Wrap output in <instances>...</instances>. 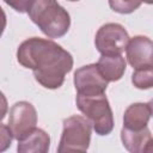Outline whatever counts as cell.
<instances>
[{
  "mask_svg": "<svg viewBox=\"0 0 153 153\" xmlns=\"http://www.w3.org/2000/svg\"><path fill=\"white\" fill-rule=\"evenodd\" d=\"M17 60L23 67L32 69L35 80L49 90L61 87L66 74L73 68V57L66 49L41 37L22 42L17 49Z\"/></svg>",
  "mask_w": 153,
  "mask_h": 153,
  "instance_id": "obj_1",
  "label": "cell"
},
{
  "mask_svg": "<svg viewBox=\"0 0 153 153\" xmlns=\"http://www.w3.org/2000/svg\"><path fill=\"white\" fill-rule=\"evenodd\" d=\"M26 13L31 22L49 38H60L69 30V13L57 0H30Z\"/></svg>",
  "mask_w": 153,
  "mask_h": 153,
  "instance_id": "obj_2",
  "label": "cell"
},
{
  "mask_svg": "<svg viewBox=\"0 0 153 153\" xmlns=\"http://www.w3.org/2000/svg\"><path fill=\"white\" fill-rule=\"evenodd\" d=\"M75 103L97 135H109L114 129V114L105 93L94 96L76 94Z\"/></svg>",
  "mask_w": 153,
  "mask_h": 153,
  "instance_id": "obj_3",
  "label": "cell"
},
{
  "mask_svg": "<svg viewBox=\"0 0 153 153\" xmlns=\"http://www.w3.org/2000/svg\"><path fill=\"white\" fill-rule=\"evenodd\" d=\"M63 129L59 142L57 152H86L90 147L92 127L80 115H73L63 120Z\"/></svg>",
  "mask_w": 153,
  "mask_h": 153,
  "instance_id": "obj_4",
  "label": "cell"
},
{
  "mask_svg": "<svg viewBox=\"0 0 153 153\" xmlns=\"http://www.w3.org/2000/svg\"><path fill=\"white\" fill-rule=\"evenodd\" d=\"M129 35L124 26L117 23L102 25L94 37V45L102 55L121 54L126 50Z\"/></svg>",
  "mask_w": 153,
  "mask_h": 153,
  "instance_id": "obj_5",
  "label": "cell"
},
{
  "mask_svg": "<svg viewBox=\"0 0 153 153\" xmlns=\"http://www.w3.org/2000/svg\"><path fill=\"white\" fill-rule=\"evenodd\" d=\"M37 124L36 108L26 100L14 103L10 109L8 128L17 141L29 134Z\"/></svg>",
  "mask_w": 153,
  "mask_h": 153,
  "instance_id": "obj_6",
  "label": "cell"
},
{
  "mask_svg": "<svg viewBox=\"0 0 153 153\" xmlns=\"http://www.w3.org/2000/svg\"><path fill=\"white\" fill-rule=\"evenodd\" d=\"M76 94L80 96H94L105 93L108 81L102 76L97 63H91L78 68L74 72L73 78Z\"/></svg>",
  "mask_w": 153,
  "mask_h": 153,
  "instance_id": "obj_7",
  "label": "cell"
},
{
  "mask_svg": "<svg viewBox=\"0 0 153 153\" xmlns=\"http://www.w3.org/2000/svg\"><path fill=\"white\" fill-rule=\"evenodd\" d=\"M152 49L153 44L147 36H134L128 41L126 47V54L128 63L134 68L153 67L152 62Z\"/></svg>",
  "mask_w": 153,
  "mask_h": 153,
  "instance_id": "obj_8",
  "label": "cell"
},
{
  "mask_svg": "<svg viewBox=\"0 0 153 153\" xmlns=\"http://www.w3.org/2000/svg\"><path fill=\"white\" fill-rule=\"evenodd\" d=\"M121 140L123 147L131 153H143L152 152V134L148 127H145L140 130H131L122 127Z\"/></svg>",
  "mask_w": 153,
  "mask_h": 153,
  "instance_id": "obj_9",
  "label": "cell"
},
{
  "mask_svg": "<svg viewBox=\"0 0 153 153\" xmlns=\"http://www.w3.org/2000/svg\"><path fill=\"white\" fill-rule=\"evenodd\" d=\"M152 116V105L148 103L130 104L123 115V127L131 130H140L147 127Z\"/></svg>",
  "mask_w": 153,
  "mask_h": 153,
  "instance_id": "obj_10",
  "label": "cell"
},
{
  "mask_svg": "<svg viewBox=\"0 0 153 153\" xmlns=\"http://www.w3.org/2000/svg\"><path fill=\"white\" fill-rule=\"evenodd\" d=\"M50 147V136L39 128H33L29 134L18 140L19 153H47Z\"/></svg>",
  "mask_w": 153,
  "mask_h": 153,
  "instance_id": "obj_11",
  "label": "cell"
},
{
  "mask_svg": "<svg viewBox=\"0 0 153 153\" xmlns=\"http://www.w3.org/2000/svg\"><path fill=\"white\" fill-rule=\"evenodd\" d=\"M97 67L102 76L109 82L117 81L123 76L127 68V63L121 54H111L102 55L97 62Z\"/></svg>",
  "mask_w": 153,
  "mask_h": 153,
  "instance_id": "obj_12",
  "label": "cell"
},
{
  "mask_svg": "<svg viewBox=\"0 0 153 153\" xmlns=\"http://www.w3.org/2000/svg\"><path fill=\"white\" fill-rule=\"evenodd\" d=\"M131 82L140 90L151 88L153 86V67L136 68L131 75Z\"/></svg>",
  "mask_w": 153,
  "mask_h": 153,
  "instance_id": "obj_13",
  "label": "cell"
},
{
  "mask_svg": "<svg viewBox=\"0 0 153 153\" xmlns=\"http://www.w3.org/2000/svg\"><path fill=\"white\" fill-rule=\"evenodd\" d=\"M143 0H109V6L112 11L121 14H129L136 11Z\"/></svg>",
  "mask_w": 153,
  "mask_h": 153,
  "instance_id": "obj_14",
  "label": "cell"
},
{
  "mask_svg": "<svg viewBox=\"0 0 153 153\" xmlns=\"http://www.w3.org/2000/svg\"><path fill=\"white\" fill-rule=\"evenodd\" d=\"M12 139L13 136L8 126L0 122V152H5L11 147Z\"/></svg>",
  "mask_w": 153,
  "mask_h": 153,
  "instance_id": "obj_15",
  "label": "cell"
},
{
  "mask_svg": "<svg viewBox=\"0 0 153 153\" xmlns=\"http://www.w3.org/2000/svg\"><path fill=\"white\" fill-rule=\"evenodd\" d=\"M10 7H12L13 10H16L19 13H24L26 12L27 5L30 2V0H4Z\"/></svg>",
  "mask_w": 153,
  "mask_h": 153,
  "instance_id": "obj_16",
  "label": "cell"
},
{
  "mask_svg": "<svg viewBox=\"0 0 153 153\" xmlns=\"http://www.w3.org/2000/svg\"><path fill=\"white\" fill-rule=\"evenodd\" d=\"M7 110H8V103H7V99H6L5 94L0 91V121L4 120L5 115L7 114Z\"/></svg>",
  "mask_w": 153,
  "mask_h": 153,
  "instance_id": "obj_17",
  "label": "cell"
},
{
  "mask_svg": "<svg viewBox=\"0 0 153 153\" xmlns=\"http://www.w3.org/2000/svg\"><path fill=\"white\" fill-rule=\"evenodd\" d=\"M6 24H7L6 13H5V11L2 10V7L0 6V37L2 36V33H4V31H5Z\"/></svg>",
  "mask_w": 153,
  "mask_h": 153,
  "instance_id": "obj_18",
  "label": "cell"
},
{
  "mask_svg": "<svg viewBox=\"0 0 153 153\" xmlns=\"http://www.w3.org/2000/svg\"><path fill=\"white\" fill-rule=\"evenodd\" d=\"M67 1H72V2H74V1H79V0H67Z\"/></svg>",
  "mask_w": 153,
  "mask_h": 153,
  "instance_id": "obj_19",
  "label": "cell"
}]
</instances>
